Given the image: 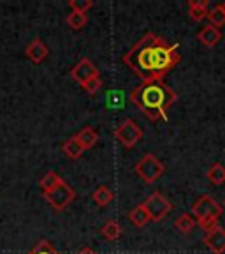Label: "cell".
<instances>
[{
  "mask_svg": "<svg viewBox=\"0 0 225 254\" xmlns=\"http://www.w3.org/2000/svg\"><path fill=\"white\" fill-rule=\"evenodd\" d=\"M178 43L169 44L151 32L144 34L123 55V64L144 81H164L167 74L180 64Z\"/></svg>",
  "mask_w": 225,
  "mask_h": 254,
  "instance_id": "obj_1",
  "label": "cell"
},
{
  "mask_svg": "<svg viewBox=\"0 0 225 254\" xmlns=\"http://www.w3.org/2000/svg\"><path fill=\"white\" fill-rule=\"evenodd\" d=\"M131 101L146 119L157 122L160 119L167 120V111L176 103V94L164 81H151V83L142 81L141 85L132 88Z\"/></svg>",
  "mask_w": 225,
  "mask_h": 254,
  "instance_id": "obj_2",
  "label": "cell"
},
{
  "mask_svg": "<svg viewBox=\"0 0 225 254\" xmlns=\"http://www.w3.org/2000/svg\"><path fill=\"white\" fill-rule=\"evenodd\" d=\"M164 171H166L164 164L153 154H146L135 164V173L142 182L146 184H155L164 175Z\"/></svg>",
  "mask_w": 225,
  "mask_h": 254,
  "instance_id": "obj_3",
  "label": "cell"
},
{
  "mask_svg": "<svg viewBox=\"0 0 225 254\" xmlns=\"http://www.w3.org/2000/svg\"><path fill=\"white\" fill-rule=\"evenodd\" d=\"M43 194H44V198L47 199V203H49L56 212H62V210H65L72 201H74L76 190L72 189L67 182H63L62 180L55 189L47 190V192H43Z\"/></svg>",
  "mask_w": 225,
  "mask_h": 254,
  "instance_id": "obj_4",
  "label": "cell"
},
{
  "mask_svg": "<svg viewBox=\"0 0 225 254\" xmlns=\"http://www.w3.org/2000/svg\"><path fill=\"white\" fill-rule=\"evenodd\" d=\"M115 138L122 143L125 148H134L142 138V129L137 126V122L132 119H127L120 127H116Z\"/></svg>",
  "mask_w": 225,
  "mask_h": 254,
  "instance_id": "obj_5",
  "label": "cell"
},
{
  "mask_svg": "<svg viewBox=\"0 0 225 254\" xmlns=\"http://www.w3.org/2000/svg\"><path fill=\"white\" fill-rule=\"evenodd\" d=\"M141 205L144 206V210H146L150 221H162V219L173 210L171 201L164 194H160V192L150 194V198L144 203H141Z\"/></svg>",
  "mask_w": 225,
  "mask_h": 254,
  "instance_id": "obj_6",
  "label": "cell"
},
{
  "mask_svg": "<svg viewBox=\"0 0 225 254\" xmlns=\"http://www.w3.org/2000/svg\"><path fill=\"white\" fill-rule=\"evenodd\" d=\"M192 215H194L197 221H204V219H220L222 206L215 201L213 196L204 194L192 205Z\"/></svg>",
  "mask_w": 225,
  "mask_h": 254,
  "instance_id": "obj_7",
  "label": "cell"
},
{
  "mask_svg": "<svg viewBox=\"0 0 225 254\" xmlns=\"http://www.w3.org/2000/svg\"><path fill=\"white\" fill-rule=\"evenodd\" d=\"M71 76L78 81V83L83 85L85 81H88V79L93 78V76H99V71H97V67L91 64V60L83 59V60H79L74 67H72Z\"/></svg>",
  "mask_w": 225,
  "mask_h": 254,
  "instance_id": "obj_8",
  "label": "cell"
},
{
  "mask_svg": "<svg viewBox=\"0 0 225 254\" xmlns=\"http://www.w3.org/2000/svg\"><path fill=\"white\" fill-rule=\"evenodd\" d=\"M197 39H199V43H201L202 46L213 48L222 41V32H220V28L213 27V25H204V27L199 30Z\"/></svg>",
  "mask_w": 225,
  "mask_h": 254,
  "instance_id": "obj_9",
  "label": "cell"
},
{
  "mask_svg": "<svg viewBox=\"0 0 225 254\" xmlns=\"http://www.w3.org/2000/svg\"><path fill=\"white\" fill-rule=\"evenodd\" d=\"M204 244L213 254L225 253V230L224 228H217L215 231L208 233L204 237Z\"/></svg>",
  "mask_w": 225,
  "mask_h": 254,
  "instance_id": "obj_10",
  "label": "cell"
},
{
  "mask_svg": "<svg viewBox=\"0 0 225 254\" xmlns=\"http://www.w3.org/2000/svg\"><path fill=\"white\" fill-rule=\"evenodd\" d=\"M47 53H49V50H47V46L41 39H34L27 46V50H25V55L34 64H43L46 60Z\"/></svg>",
  "mask_w": 225,
  "mask_h": 254,
  "instance_id": "obj_11",
  "label": "cell"
},
{
  "mask_svg": "<svg viewBox=\"0 0 225 254\" xmlns=\"http://www.w3.org/2000/svg\"><path fill=\"white\" fill-rule=\"evenodd\" d=\"M208 2L206 0H190L188 2V14L194 21H202L208 18Z\"/></svg>",
  "mask_w": 225,
  "mask_h": 254,
  "instance_id": "obj_12",
  "label": "cell"
},
{
  "mask_svg": "<svg viewBox=\"0 0 225 254\" xmlns=\"http://www.w3.org/2000/svg\"><path fill=\"white\" fill-rule=\"evenodd\" d=\"M62 150L69 159H79L85 154V147L78 141V139H76V136H72V138H69V139L63 141Z\"/></svg>",
  "mask_w": 225,
  "mask_h": 254,
  "instance_id": "obj_13",
  "label": "cell"
},
{
  "mask_svg": "<svg viewBox=\"0 0 225 254\" xmlns=\"http://www.w3.org/2000/svg\"><path fill=\"white\" fill-rule=\"evenodd\" d=\"M76 139L83 145L85 150H88V148H91L95 143L99 141V134L95 132L93 127H85V129H81V131L76 134Z\"/></svg>",
  "mask_w": 225,
  "mask_h": 254,
  "instance_id": "obj_14",
  "label": "cell"
},
{
  "mask_svg": "<svg viewBox=\"0 0 225 254\" xmlns=\"http://www.w3.org/2000/svg\"><path fill=\"white\" fill-rule=\"evenodd\" d=\"M206 179H208L210 184H213V186H222L225 182V166L220 163H215L208 170V173H206Z\"/></svg>",
  "mask_w": 225,
  "mask_h": 254,
  "instance_id": "obj_15",
  "label": "cell"
},
{
  "mask_svg": "<svg viewBox=\"0 0 225 254\" xmlns=\"http://www.w3.org/2000/svg\"><path fill=\"white\" fill-rule=\"evenodd\" d=\"M174 226H176V230H178L180 233L186 235L197 226V221H195L190 214H181L176 221H174Z\"/></svg>",
  "mask_w": 225,
  "mask_h": 254,
  "instance_id": "obj_16",
  "label": "cell"
},
{
  "mask_svg": "<svg viewBox=\"0 0 225 254\" xmlns=\"http://www.w3.org/2000/svg\"><path fill=\"white\" fill-rule=\"evenodd\" d=\"M129 219H131L132 224L137 226V228L146 226L148 222H150V217H148L146 210H144V206L142 205H137L135 208H132L131 214H129Z\"/></svg>",
  "mask_w": 225,
  "mask_h": 254,
  "instance_id": "obj_17",
  "label": "cell"
},
{
  "mask_svg": "<svg viewBox=\"0 0 225 254\" xmlns=\"http://www.w3.org/2000/svg\"><path fill=\"white\" fill-rule=\"evenodd\" d=\"M93 201L97 203L99 206H106V205H109L111 201H113V198H115V194L111 192L109 189H107L106 186H100L99 189H95V192H93Z\"/></svg>",
  "mask_w": 225,
  "mask_h": 254,
  "instance_id": "obj_18",
  "label": "cell"
},
{
  "mask_svg": "<svg viewBox=\"0 0 225 254\" xmlns=\"http://www.w3.org/2000/svg\"><path fill=\"white\" fill-rule=\"evenodd\" d=\"M100 233L104 235V238H107V240H118L120 235H122V228H120V224L116 221H107L106 224L102 226V230H100Z\"/></svg>",
  "mask_w": 225,
  "mask_h": 254,
  "instance_id": "obj_19",
  "label": "cell"
},
{
  "mask_svg": "<svg viewBox=\"0 0 225 254\" xmlns=\"http://www.w3.org/2000/svg\"><path fill=\"white\" fill-rule=\"evenodd\" d=\"M60 182H62V179H60L55 171H47L43 179H41L39 186H41V189H43V192H47V190L55 189V187L58 186Z\"/></svg>",
  "mask_w": 225,
  "mask_h": 254,
  "instance_id": "obj_20",
  "label": "cell"
},
{
  "mask_svg": "<svg viewBox=\"0 0 225 254\" xmlns=\"http://www.w3.org/2000/svg\"><path fill=\"white\" fill-rule=\"evenodd\" d=\"M87 14L85 12H76V11H71V14L67 16V25L72 28V30H81V28H85V25H87Z\"/></svg>",
  "mask_w": 225,
  "mask_h": 254,
  "instance_id": "obj_21",
  "label": "cell"
},
{
  "mask_svg": "<svg viewBox=\"0 0 225 254\" xmlns=\"http://www.w3.org/2000/svg\"><path fill=\"white\" fill-rule=\"evenodd\" d=\"M208 20H210V25H213V27H217V28L224 27L225 25V12H224V9H222L220 4H217L210 12H208Z\"/></svg>",
  "mask_w": 225,
  "mask_h": 254,
  "instance_id": "obj_22",
  "label": "cell"
},
{
  "mask_svg": "<svg viewBox=\"0 0 225 254\" xmlns=\"http://www.w3.org/2000/svg\"><path fill=\"white\" fill-rule=\"evenodd\" d=\"M28 254H60V253L49 244V240H41L34 249L28 251Z\"/></svg>",
  "mask_w": 225,
  "mask_h": 254,
  "instance_id": "obj_23",
  "label": "cell"
},
{
  "mask_svg": "<svg viewBox=\"0 0 225 254\" xmlns=\"http://www.w3.org/2000/svg\"><path fill=\"white\" fill-rule=\"evenodd\" d=\"M81 87H83V90H87L88 94H97V92L100 90V87H102V79H100V74L99 76H93V78H90L88 81H85Z\"/></svg>",
  "mask_w": 225,
  "mask_h": 254,
  "instance_id": "obj_24",
  "label": "cell"
},
{
  "mask_svg": "<svg viewBox=\"0 0 225 254\" xmlns=\"http://www.w3.org/2000/svg\"><path fill=\"white\" fill-rule=\"evenodd\" d=\"M93 5V2L91 0H71L69 2V7H71V11H76V12H85L87 14L88 9Z\"/></svg>",
  "mask_w": 225,
  "mask_h": 254,
  "instance_id": "obj_25",
  "label": "cell"
},
{
  "mask_svg": "<svg viewBox=\"0 0 225 254\" xmlns=\"http://www.w3.org/2000/svg\"><path fill=\"white\" fill-rule=\"evenodd\" d=\"M199 226L202 228V231H206V235L211 233V231H215L218 226V219H204V221H197Z\"/></svg>",
  "mask_w": 225,
  "mask_h": 254,
  "instance_id": "obj_26",
  "label": "cell"
},
{
  "mask_svg": "<svg viewBox=\"0 0 225 254\" xmlns=\"http://www.w3.org/2000/svg\"><path fill=\"white\" fill-rule=\"evenodd\" d=\"M78 254H97V253H95L93 249H90V247H85V249H81Z\"/></svg>",
  "mask_w": 225,
  "mask_h": 254,
  "instance_id": "obj_27",
  "label": "cell"
},
{
  "mask_svg": "<svg viewBox=\"0 0 225 254\" xmlns=\"http://www.w3.org/2000/svg\"><path fill=\"white\" fill-rule=\"evenodd\" d=\"M222 5V9H224V12H225V2H224V4H220Z\"/></svg>",
  "mask_w": 225,
  "mask_h": 254,
  "instance_id": "obj_28",
  "label": "cell"
}]
</instances>
